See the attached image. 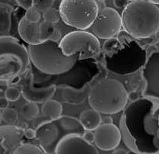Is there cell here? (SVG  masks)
<instances>
[{"mask_svg":"<svg viewBox=\"0 0 159 154\" xmlns=\"http://www.w3.org/2000/svg\"><path fill=\"white\" fill-rule=\"evenodd\" d=\"M124 109L120 131L125 145L136 154H158L159 99L144 96Z\"/></svg>","mask_w":159,"mask_h":154,"instance_id":"6da1fadb","label":"cell"},{"mask_svg":"<svg viewBox=\"0 0 159 154\" xmlns=\"http://www.w3.org/2000/svg\"><path fill=\"white\" fill-rule=\"evenodd\" d=\"M121 17L122 28L135 38H148L159 30V8L147 0L129 2Z\"/></svg>","mask_w":159,"mask_h":154,"instance_id":"7a4b0ae2","label":"cell"},{"mask_svg":"<svg viewBox=\"0 0 159 154\" xmlns=\"http://www.w3.org/2000/svg\"><path fill=\"white\" fill-rule=\"evenodd\" d=\"M30 61L40 72L48 75H61L74 68L78 55L64 54L59 41H47L28 47Z\"/></svg>","mask_w":159,"mask_h":154,"instance_id":"3957f363","label":"cell"},{"mask_svg":"<svg viewBox=\"0 0 159 154\" xmlns=\"http://www.w3.org/2000/svg\"><path fill=\"white\" fill-rule=\"evenodd\" d=\"M28 48L16 37L0 36V81L16 82L30 69Z\"/></svg>","mask_w":159,"mask_h":154,"instance_id":"277c9868","label":"cell"},{"mask_svg":"<svg viewBox=\"0 0 159 154\" xmlns=\"http://www.w3.org/2000/svg\"><path fill=\"white\" fill-rule=\"evenodd\" d=\"M88 102L93 109L106 115H115L124 110L129 95L120 82L112 78H104L90 86Z\"/></svg>","mask_w":159,"mask_h":154,"instance_id":"5b68a950","label":"cell"},{"mask_svg":"<svg viewBox=\"0 0 159 154\" xmlns=\"http://www.w3.org/2000/svg\"><path fill=\"white\" fill-rule=\"evenodd\" d=\"M85 130L74 117L61 115L58 118L43 122L36 128L35 138L46 154H54L59 142L70 134L83 135Z\"/></svg>","mask_w":159,"mask_h":154,"instance_id":"8992f818","label":"cell"},{"mask_svg":"<svg viewBox=\"0 0 159 154\" xmlns=\"http://www.w3.org/2000/svg\"><path fill=\"white\" fill-rule=\"evenodd\" d=\"M58 10L63 22L80 31L89 29L99 14L95 0H62Z\"/></svg>","mask_w":159,"mask_h":154,"instance_id":"52a82bcc","label":"cell"},{"mask_svg":"<svg viewBox=\"0 0 159 154\" xmlns=\"http://www.w3.org/2000/svg\"><path fill=\"white\" fill-rule=\"evenodd\" d=\"M61 51L66 56L78 55L79 60L94 59L100 54L101 45L94 34L85 31H75L66 34L59 41Z\"/></svg>","mask_w":159,"mask_h":154,"instance_id":"ba28073f","label":"cell"},{"mask_svg":"<svg viewBox=\"0 0 159 154\" xmlns=\"http://www.w3.org/2000/svg\"><path fill=\"white\" fill-rule=\"evenodd\" d=\"M90 28L93 34L97 38H113L122 28V17L116 9L109 7L104 8L99 13Z\"/></svg>","mask_w":159,"mask_h":154,"instance_id":"9c48e42d","label":"cell"},{"mask_svg":"<svg viewBox=\"0 0 159 154\" xmlns=\"http://www.w3.org/2000/svg\"><path fill=\"white\" fill-rule=\"evenodd\" d=\"M57 86L54 84L45 87H36L34 86V77L31 70L25 75L21 86V93L26 101L36 104H43L54 95Z\"/></svg>","mask_w":159,"mask_h":154,"instance_id":"30bf717a","label":"cell"},{"mask_svg":"<svg viewBox=\"0 0 159 154\" xmlns=\"http://www.w3.org/2000/svg\"><path fill=\"white\" fill-rule=\"evenodd\" d=\"M142 77L145 83L144 96L159 99V51L153 53L146 59Z\"/></svg>","mask_w":159,"mask_h":154,"instance_id":"8fae6325","label":"cell"},{"mask_svg":"<svg viewBox=\"0 0 159 154\" xmlns=\"http://www.w3.org/2000/svg\"><path fill=\"white\" fill-rule=\"evenodd\" d=\"M122 140L120 129L113 123L101 124L94 130L93 144L103 151L116 149Z\"/></svg>","mask_w":159,"mask_h":154,"instance_id":"7c38bea8","label":"cell"},{"mask_svg":"<svg viewBox=\"0 0 159 154\" xmlns=\"http://www.w3.org/2000/svg\"><path fill=\"white\" fill-rule=\"evenodd\" d=\"M54 154H99L93 143L78 134H70L62 139L56 147Z\"/></svg>","mask_w":159,"mask_h":154,"instance_id":"4fadbf2b","label":"cell"},{"mask_svg":"<svg viewBox=\"0 0 159 154\" xmlns=\"http://www.w3.org/2000/svg\"><path fill=\"white\" fill-rule=\"evenodd\" d=\"M24 130L15 125L0 126V154H13L22 143Z\"/></svg>","mask_w":159,"mask_h":154,"instance_id":"5bb4252c","label":"cell"},{"mask_svg":"<svg viewBox=\"0 0 159 154\" xmlns=\"http://www.w3.org/2000/svg\"><path fill=\"white\" fill-rule=\"evenodd\" d=\"M90 84L87 83L82 86L80 89L70 86L67 85H61V96L63 100L66 103L70 105H80L84 103V101L88 97Z\"/></svg>","mask_w":159,"mask_h":154,"instance_id":"9a60e30c","label":"cell"},{"mask_svg":"<svg viewBox=\"0 0 159 154\" xmlns=\"http://www.w3.org/2000/svg\"><path fill=\"white\" fill-rule=\"evenodd\" d=\"M18 31L21 39L29 45H35L41 43L39 24L30 23L24 17L20 19Z\"/></svg>","mask_w":159,"mask_h":154,"instance_id":"2e32d148","label":"cell"},{"mask_svg":"<svg viewBox=\"0 0 159 154\" xmlns=\"http://www.w3.org/2000/svg\"><path fill=\"white\" fill-rule=\"evenodd\" d=\"M78 120L85 130L94 131L102 123L100 113L93 108L83 111Z\"/></svg>","mask_w":159,"mask_h":154,"instance_id":"e0dca14e","label":"cell"},{"mask_svg":"<svg viewBox=\"0 0 159 154\" xmlns=\"http://www.w3.org/2000/svg\"><path fill=\"white\" fill-rule=\"evenodd\" d=\"M39 29L41 42L47 41H61V33L56 24L42 21L41 23H39Z\"/></svg>","mask_w":159,"mask_h":154,"instance_id":"ac0fdd59","label":"cell"},{"mask_svg":"<svg viewBox=\"0 0 159 154\" xmlns=\"http://www.w3.org/2000/svg\"><path fill=\"white\" fill-rule=\"evenodd\" d=\"M13 8L9 4L0 2V34L7 35L11 26Z\"/></svg>","mask_w":159,"mask_h":154,"instance_id":"d6986e66","label":"cell"},{"mask_svg":"<svg viewBox=\"0 0 159 154\" xmlns=\"http://www.w3.org/2000/svg\"><path fill=\"white\" fill-rule=\"evenodd\" d=\"M41 111L44 115L48 117L51 120H54L62 115L63 108L59 102L51 99L43 103Z\"/></svg>","mask_w":159,"mask_h":154,"instance_id":"ffe728a7","label":"cell"},{"mask_svg":"<svg viewBox=\"0 0 159 154\" xmlns=\"http://www.w3.org/2000/svg\"><path fill=\"white\" fill-rule=\"evenodd\" d=\"M39 108L38 104L34 103V102H28L22 108L21 113H22L23 117L26 120H33L35 117H37L39 115Z\"/></svg>","mask_w":159,"mask_h":154,"instance_id":"44dd1931","label":"cell"},{"mask_svg":"<svg viewBox=\"0 0 159 154\" xmlns=\"http://www.w3.org/2000/svg\"><path fill=\"white\" fill-rule=\"evenodd\" d=\"M13 154H44L41 147L31 143H21Z\"/></svg>","mask_w":159,"mask_h":154,"instance_id":"7402d4cb","label":"cell"},{"mask_svg":"<svg viewBox=\"0 0 159 154\" xmlns=\"http://www.w3.org/2000/svg\"><path fill=\"white\" fill-rule=\"evenodd\" d=\"M2 118L5 122L11 125L17 121L19 118V114L16 109L6 108L2 110Z\"/></svg>","mask_w":159,"mask_h":154,"instance_id":"603a6c76","label":"cell"},{"mask_svg":"<svg viewBox=\"0 0 159 154\" xmlns=\"http://www.w3.org/2000/svg\"><path fill=\"white\" fill-rule=\"evenodd\" d=\"M54 2V0H31L32 7L40 12H44L51 9Z\"/></svg>","mask_w":159,"mask_h":154,"instance_id":"cb8c5ba5","label":"cell"},{"mask_svg":"<svg viewBox=\"0 0 159 154\" xmlns=\"http://www.w3.org/2000/svg\"><path fill=\"white\" fill-rule=\"evenodd\" d=\"M43 18H44V21L56 24L61 19L59 10L54 9V8H51V9L43 12Z\"/></svg>","mask_w":159,"mask_h":154,"instance_id":"d4e9b609","label":"cell"},{"mask_svg":"<svg viewBox=\"0 0 159 154\" xmlns=\"http://www.w3.org/2000/svg\"><path fill=\"white\" fill-rule=\"evenodd\" d=\"M24 18L30 23L39 24L40 21H41V15L40 14V11L36 10L35 9H34L33 7H31L29 9L26 10Z\"/></svg>","mask_w":159,"mask_h":154,"instance_id":"484cf974","label":"cell"},{"mask_svg":"<svg viewBox=\"0 0 159 154\" xmlns=\"http://www.w3.org/2000/svg\"><path fill=\"white\" fill-rule=\"evenodd\" d=\"M21 95V90L15 86H10L5 92V97L9 102H16Z\"/></svg>","mask_w":159,"mask_h":154,"instance_id":"4316f807","label":"cell"},{"mask_svg":"<svg viewBox=\"0 0 159 154\" xmlns=\"http://www.w3.org/2000/svg\"><path fill=\"white\" fill-rule=\"evenodd\" d=\"M118 46H119V43L118 40L115 38L107 39L103 44L104 50L107 51H112V50L116 48Z\"/></svg>","mask_w":159,"mask_h":154,"instance_id":"83f0119b","label":"cell"},{"mask_svg":"<svg viewBox=\"0 0 159 154\" xmlns=\"http://www.w3.org/2000/svg\"><path fill=\"white\" fill-rule=\"evenodd\" d=\"M82 137H84V140H86L89 143H93L94 131H93V130H85L84 132V134H83Z\"/></svg>","mask_w":159,"mask_h":154,"instance_id":"f1b7e54d","label":"cell"},{"mask_svg":"<svg viewBox=\"0 0 159 154\" xmlns=\"http://www.w3.org/2000/svg\"><path fill=\"white\" fill-rule=\"evenodd\" d=\"M36 133L35 130H33L31 128H26L24 130V137L29 140H32L35 138Z\"/></svg>","mask_w":159,"mask_h":154,"instance_id":"f546056e","label":"cell"},{"mask_svg":"<svg viewBox=\"0 0 159 154\" xmlns=\"http://www.w3.org/2000/svg\"><path fill=\"white\" fill-rule=\"evenodd\" d=\"M16 1L19 4V6H21L23 9L27 10L29 8L32 7L31 0H16Z\"/></svg>","mask_w":159,"mask_h":154,"instance_id":"4dcf8cb0","label":"cell"},{"mask_svg":"<svg viewBox=\"0 0 159 154\" xmlns=\"http://www.w3.org/2000/svg\"><path fill=\"white\" fill-rule=\"evenodd\" d=\"M113 3L114 6L118 9H125L129 2L128 0H113Z\"/></svg>","mask_w":159,"mask_h":154,"instance_id":"1f68e13d","label":"cell"},{"mask_svg":"<svg viewBox=\"0 0 159 154\" xmlns=\"http://www.w3.org/2000/svg\"><path fill=\"white\" fill-rule=\"evenodd\" d=\"M9 102L6 97H0V109L3 110V109L9 108Z\"/></svg>","mask_w":159,"mask_h":154,"instance_id":"d6a6232c","label":"cell"},{"mask_svg":"<svg viewBox=\"0 0 159 154\" xmlns=\"http://www.w3.org/2000/svg\"><path fill=\"white\" fill-rule=\"evenodd\" d=\"M112 154H129L128 151L125 150H124V149H115V150H113V152H112Z\"/></svg>","mask_w":159,"mask_h":154,"instance_id":"836d02e7","label":"cell"},{"mask_svg":"<svg viewBox=\"0 0 159 154\" xmlns=\"http://www.w3.org/2000/svg\"><path fill=\"white\" fill-rule=\"evenodd\" d=\"M110 123H112V117H106L103 120L102 119V123L101 124H110Z\"/></svg>","mask_w":159,"mask_h":154,"instance_id":"e575fe53","label":"cell"},{"mask_svg":"<svg viewBox=\"0 0 159 154\" xmlns=\"http://www.w3.org/2000/svg\"><path fill=\"white\" fill-rule=\"evenodd\" d=\"M147 1L153 3V4H155V5L159 4V0H147Z\"/></svg>","mask_w":159,"mask_h":154,"instance_id":"d590c367","label":"cell"},{"mask_svg":"<svg viewBox=\"0 0 159 154\" xmlns=\"http://www.w3.org/2000/svg\"><path fill=\"white\" fill-rule=\"evenodd\" d=\"M2 110L0 109V122L2 121Z\"/></svg>","mask_w":159,"mask_h":154,"instance_id":"8d00e7d4","label":"cell"},{"mask_svg":"<svg viewBox=\"0 0 159 154\" xmlns=\"http://www.w3.org/2000/svg\"><path fill=\"white\" fill-rule=\"evenodd\" d=\"M129 2H136L138 1V0H128Z\"/></svg>","mask_w":159,"mask_h":154,"instance_id":"74e56055","label":"cell"},{"mask_svg":"<svg viewBox=\"0 0 159 154\" xmlns=\"http://www.w3.org/2000/svg\"><path fill=\"white\" fill-rule=\"evenodd\" d=\"M99 2H105V0H98Z\"/></svg>","mask_w":159,"mask_h":154,"instance_id":"f35d334b","label":"cell"},{"mask_svg":"<svg viewBox=\"0 0 159 154\" xmlns=\"http://www.w3.org/2000/svg\"><path fill=\"white\" fill-rule=\"evenodd\" d=\"M158 121H159V115H158Z\"/></svg>","mask_w":159,"mask_h":154,"instance_id":"ab89813d","label":"cell"},{"mask_svg":"<svg viewBox=\"0 0 159 154\" xmlns=\"http://www.w3.org/2000/svg\"><path fill=\"white\" fill-rule=\"evenodd\" d=\"M158 154H159V153H158Z\"/></svg>","mask_w":159,"mask_h":154,"instance_id":"60d3db41","label":"cell"}]
</instances>
